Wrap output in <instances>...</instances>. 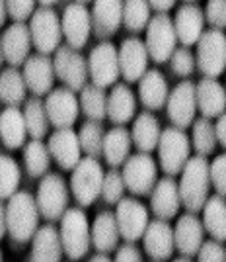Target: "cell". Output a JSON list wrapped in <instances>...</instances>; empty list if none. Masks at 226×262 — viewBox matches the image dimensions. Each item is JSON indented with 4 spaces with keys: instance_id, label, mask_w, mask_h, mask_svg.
I'll return each instance as SVG.
<instances>
[{
    "instance_id": "f546056e",
    "label": "cell",
    "mask_w": 226,
    "mask_h": 262,
    "mask_svg": "<svg viewBox=\"0 0 226 262\" xmlns=\"http://www.w3.org/2000/svg\"><path fill=\"white\" fill-rule=\"evenodd\" d=\"M121 231L113 211H99L92 223V247L102 252L117 251Z\"/></svg>"
},
{
    "instance_id": "9f6ffc18",
    "label": "cell",
    "mask_w": 226,
    "mask_h": 262,
    "mask_svg": "<svg viewBox=\"0 0 226 262\" xmlns=\"http://www.w3.org/2000/svg\"><path fill=\"white\" fill-rule=\"evenodd\" d=\"M183 2H195V0H183Z\"/></svg>"
},
{
    "instance_id": "52a82bcc",
    "label": "cell",
    "mask_w": 226,
    "mask_h": 262,
    "mask_svg": "<svg viewBox=\"0 0 226 262\" xmlns=\"http://www.w3.org/2000/svg\"><path fill=\"white\" fill-rule=\"evenodd\" d=\"M37 206L41 211V217L47 221H61L68 209V186L66 180L59 172H47L41 176V182L37 186Z\"/></svg>"
},
{
    "instance_id": "f907efd6",
    "label": "cell",
    "mask_w": 226,
    "mask_h": 262,
    "mask_svg": "<svg viewBox=\"0 0 226 262\" xmlns=\"http://www.w3.org/2000/svg\"><path fill=\"white\" fill-rule=\"evenodd\" d=\"M215 127H216V137H218V145H222L226 149V112L222 116H218Z\"/></svg>"
},
{
    "instance_id": "4dcf8cb0",
    "label": "cell",
    "mask_w": 226,
    "mask_h": 262,
    "mask_svg": "<svg viewBox=\"0 0 226 262\" xmlns=\"http://www.w3.org/2000/svg\"><path fill=\"white\" fill-rule=\"evenodd\" d=\"M137 112V98L135 92L127 84L117 82L113 84L108 98V118L115 125H125L135 118Z\"/></svg>"
},
{
    "instance_id": "7dc6e473",
    "label": "cell",
    "mask_w": 226,
    "mask_h": 262,
    "mask_svg": "<svg viewBox=\"0 0 226 262\" xmlns=\"http://www.w3.org/2000/svg\"><path fill=\"white\" fill-rule=\"evenodd\" d=\"M211 182L216 194L226 198V153L215 157L211 163Z\"/></svg>"
},
{
    "instance_id": "f5cc1de1",
    "label": "cell",
    "mask_w": 226,
    "mask_h": 262,
    "mask_svg": "<svg viewBox=\"0 0 226 262\" xmlns=\"http://www.w3.org/2000/svg\"><path fill=\"white\" fill-rule=\"evenodd\" d=\"M90 260L92 262H108V260H111V256H109V252L97 251L96 254H92V256H90Z\"/></svg>"
},
{
    "instance_id": "7a4b0ae2",
    "label": "cell",
    "mask_w": 226,
    "mask_h": 262,
    "mask_svg": "<svg viewBox=\"0 0 226 262\" xmlns=\"http://www.w3.org/2000/svg\"><path fill=\"white\" fill-rule=\"evenodd\" d=\"M211 163L207 157L197 155L191 157L182 170L180 180V194H182V206L187 211L199 213L203 211L205 204L211 192Z\"/></svg>"
},
{
    "instance_id": "816d5d0a",
    "label": "cell",
    "mask_w": 226,
    "mask_h": 262,
    "mask_svg": "<svg viewBox=\"0 0 226 262\" xmlns=\"http://www.w3.org/2000/svg\"><path fill=\"white\" fill-rule=\"evenodd\" d=\"M148 2H150L152 10L156 12H168L175 6V0H148Z\"/></svg>"
},
{
    "instance_id": "f1b7e54d",
    "label": "cell",
    "mask_w": 226,
    "mask_h": 262,
    "mask_svg": "<svg viewBox=\"0 0 226 262\" xmlns=\"http://www.w3.org/2000/svg\"><path fill=\"white\" fill-rule=\"evenodd\" d=\"M168 96L170 92H168L166 77L156 69H148L144 77L139 80V100L142 102V106L150 112L166 108Z\"/></svg>"
},
{
    "instance_id": "d4e9b609",
    "label": "cell",
    "mask_w": 226,
    "mask_h": 262,
    "mask_svg": "<svg viewBox=\"0 0 226 262\" xmlns=\"http://www.w3.org/2000/svg\"><path fill=\"white\" fill-rule=\"evenodd\" d=\"M123 2L125 0H94L92 26L97 39L113 37L123 24Z\"/></svg>"
},
{
    "instance_id": "277c9868",
    "label": "cell",
    "mask_w": 226,
    "mask_h": 262,
    "mask_svg": "<svg viewBox=\"0 0 226 262\" xmlns=\"http://www.w3.org/2000/svg\"><path fill=\"white\" fill-rule=\"evenodd\" d=\"M104 166L94 157H82L70 176V192L80 208H90L102 196L104 188Z\"/></svg>"
},
{
    "instance_id": "681fc988",
    "label": "cell",
    "mask_w": 226,
    "mask_h": 262,
    "mask_svg": "<svg viewBox=\"0 0 226 262\" xmlns=\"http://www.w3.org/2000/svg\"><path fill=\"white\" fill-rule=\"evenodd\" d=\"M115 260L117 262H140L142 260V252L140 249L137 247V243H129V241H125V245H121L117 247V251H115Z\"/></svg>"
},
{
    "instance_id": "8992f818",
    "label": "cell",
    "mask_w": 226,
    "mask_h": 262,
    "mask_svg": "<svg viewBox=\"0 0 226 262\" xmlns=\"http://www.w3.org/2000/svg\"><path fill=\"white\" fill-rule=\"evenodd\" d=\"M178 33L173 28L172 16H168V12H156V16H152L150 24L146 28V39L144 43L148 47L152 63L164 65L170 61L173 51L178 49Z\"/></svg>"
},
{
    "instance_id": "8d00e7d4",
    "label": "cell",
    "mask_w": 226,
    "mask_h": 262,
    "mask_svg": "<svg viewBox=\"0 0 226 262\" xmlns=\"http://www.w3.org/2000/svg\"><path fill=\"white\" fill-rule=\"evenodd\" d=\"M51 151L49 145H45L41 139H32L23 145V166L32 178L45 176L51 164Z\"/></svg>"
},
{
    "instance_id": "1f68e13d",
    "label": "cell",
    "mask_w": 226,
    "mask_h": 262,
    "mask_svg": "<svg viewBox=\"0 0 226 262\" xmlns=\"http://www.w3.org/2000/svg\"><path fill=\"white\" fill-rule=\"evenodd\" d=\"M133 145L142 151V153H152L154 149H158V143H160V123L154 118L152 112H140L139 116L133 121Z\"/></svg>"
},
{
    "instance_id": "484cf974",
    "label": "cell",
    "mask_w": 226,
    "mask_h": 262,
    "mask_svg": "<svg viewBox=\"0 0 226 262\" xmlns=\"http://www.w3.org/2000/svg\"><path fill=\"white\" fill-rule=\"evenodd\" d=\"M65 254L63 249V239H61V229H57L49 221L47 225L35 231L32 239V252L28 260L39 262H59Z\"/></svg>"
},
{
    "instance_id": "603a6c76",
    "label": "cell",
    "mask_w": 226,
    "mask_h": 262,
    "mask_svg": "<svg viewBox=\"0 0 226 262\" xmlns=\"http://www.w3.org/2000/svg\"><path fill=\"white\" fill-rule=\"evenodd\" d=\"M205 10H201L195 2H185L183 6L178 8L173 16V28L178 33V39L183 47L197 45L201 39L205 28Z\"/></svg>"
},
{
    "instance_id": "9c48e42d",
    "label": "cell",
    "mask_w": 226,
    "mask_h": 262,
    "mask_svg": "<svg viewBox=\"0 0 226 262\" xmlns=\"http://www.w3.org/2000/svg\"><path fill=\"white\" fill-rule=\"evenodd\" d=\"M197 69L203 77L218 78L226 71V33L211 28L197 41Z\"/></svg>"
},
{
    "instance_id": "bcb514c9",
    "label": "cell",
    "mask_w": 226,
    "mask_h": 262,
    "mask_svg": "<svg viewBox=\"0 0 226 262\" xmlns=\"http://www.w3.org/2000/svg\"><path fill=\"white\" fill-rule=\"evenodd\" d=\"M205 20L216 30L226 28V0H207Z\"/></svg>"
},
{
    "instance_id": "d6a6232c",
    "label": "cell",
    "mask_w": 226,
    "mask_h": 262,
    "mask_svg": "<svg viewBox=\"0 0 226 262\" xmlns=\"http://www.w3.org/2000/svg\"><path fill=\"white\" fill-rule=\"evenodd\" d=\"M133 147V135L125 125H115L106 133L104 141V159L109 166L117 168L131 157Z\"/></svg>"
},
{
    "instance_id": "836d02e7",
    "label": "cell",
    "mask_w": 226,
    "mask_h": 262,
    "mask_svg": "<svg viewBox=\"0 0 226 262\" xmlns=\"http://www.w3.org/2000/svg\"><path fill=\"white\" fill-rule=\"evenodd\" d=\"M205 231L216 241H226V198L220 194L209 196L203 208Z\"/></svg>"
},
{
    "instance_id": "7c38bea8",
    "label": "cell",
    "mask_w": 226,
    "mask_h": 262,
    "mask_svg": "<svg viewBox=\"0 0 226 262\" xmlns=\"http://www.w3.org/2000/svg\"><path fill=\"white\" fill-rule=\"evenodd\" d=\"M88 71H90V82H94L97 86L108 88L117 84L121 77L119 49L111 41L97 43L88 57Z\"/></svg>"
},
{
    "instance_id": "2e32d148",
    "label": "cell",
    "mask_w": 226,
    "mask_h": 262,
    "mask_svg": "<svg viewBox=\"0 0 226 262\" xmlns=\"http://www.w3.org/2000/svg\"><path fill=\"white\" fill-rule=\"evenodd\" d=\"M45 106H47V114H49V120L55 129L72 127L82 112L80 98H76V92L68 86L53 88L45 96Z\"/></svg>"
},
{
    "instance_id": "4316f807",
    "label": "cell",
    "mask_w": 226,
    "mask_h": 262,
    "mask_svg": "<svg viewBox=\"0 0 226 262\" xmlns=\"http://www.w3.org/2000/svg\"><path fill=\"white\" fill-rule=\"evenodd\" d=\"M28 135H30V131H28L23 110H20L18 106H6L2 110V116H0V139H2V145L6 149H10V151L23 149Z\"/></svg>"
},
{
    "instance_id": "b9f144b4",
    "label": "cell",
    "mask_w": 226,
    "mask_h": 262,
    "mask_svg": "<svg viewBox=\"0 0 226 262\" xmlns=\"http://www.w3.org/2000/svg\"><path fill=\"white\" fill-rule=\"evenodd\" d=\"M0 194H2V202L12 198L18 188H20V180H22V170L18 161L10 157V155L2 153L0 157Z\"/></svg>"
},
{
    "instance_id": "44dd1931",
    "label": "cell",
    "mask_w": 226,
    "mask_h": 262,
    "mask_svg": "<svg viewBox=\"0 0 226 262\" xmlns=\"http://www.w3.org/2000/svg\"><path fill=\"white\" fill-rule=\"evenodd\" d=\"M144 251L150 260L162 262L172 258L175 251V239H173V227L166 219H152L142 237Z\"/></svg>"
},
{
    "instance_id": "83f0119b",
    "label": "cell",
    "mask_w": 226,
    "mask_h": 262,
    "mask_svg": "<svg viewBox=\"0 0 226 262\" xmlns=\"http://www.w3.org/2000/svg\"><path fill=\"white\" fill-rule=\"evenodd\" d=\"M197 106L205 118H218L226 112V86L216 78L205 77L197 82Z\"/></svg>"
},
{
    "instance_id": "d590c367",
    "label": "cell",
    "mask_w": 226,
    "mask_h": 262,
    "mask_svg": "<svg viewBox=\"0 0 226 262\" xmlns=\"http://www.w3.org/2000/svg\"><path fill=\"white\" fill-rule=\"evenodd\" d=\"M23 116H26V123H28V131L32 139H43L49 133L51 127V120L47 114V106L41 100V96H32L26 100L23 104Z\"/></svg>"
},
{
    "instance_id": "db71d44e",
    "label": "cell",
    "mask_w": 226,
    "mask_h": 262,
    "mask_svg": "<svg viewBox=\"0 0 226 262\" xmlns=\"http://www.w3.org/2000/svg\"><path fill=\"white\" fill-rule=\"evenodd\" d=\"M37 2H39L41 6H49V8H51V6H53V4H57L59 0H37Z\"/></svg>"
},
{
    "instance_id": "9a60e30c",
    "label": "cell",
    "mask_w": 226,
    "mask_h": 262,
    "mask_svg": "<svg viewBox=\"0 0 226 262\" xmlns=\"http://www.w3.org/2000/svg\"><path fill=\"white\" fill-rule=\"evenodd\" d=\"M33 47L32 30L26 22H14L4 28L0 37V51L2 61L10 67H23Z\"/></svg>"
},
{
    "instance_id": "ee69618b",
    "label": "cell",
    "mask_w": 226,
    "mask_h": 262,
    "mask_svg": "<svg viewBox=\"0 0 226 262\" xmlns=\"http://www.w3.org/2000/svg\"><path fill=\"white\" fill-rule=\"evenodd\" d=\"M170 67H172L173 75H178V77L182 78H187L193 75L195 67H197V59H195V55L191 53V49L189 47H178L173 55L170 57Z\"/></svg>"
},
{
    "instance_id": "8fae6325",
    "label": "cell",
    "mask_w": 226,
    "mask_h": 262,
    "mask_svg": "<svg viewBox=\"0 0 226 262\" xmlns=\"http://www.w3.org/2000/svg\"><path fill=\"white\" fill-rule=\"evenodd\" d=\"M55 73L57 78L74 92H80L88 84L90 71H88V59H84L78 49L63 43L53 53Z\"/></svg>"
},
{
    "instance_id": "ffe728a7",
    "label": "cell",
    "mask_w": 226,
    "mask_h": 262,
    "mask_svg": "<svg viewBox=\"0 0 226 262\" xmlns=\"http://www.w3.org/2000/svg\"><path fill=\"white\" fill-rule=\"evenodd\" d=\"M23 78L26 84L30 88L33 96H47L53 90L55 78V63L49 55L45 53H35L30 55L28 61L23 63Z\"/></svg>"
},
{
    "instance_id": "74e56055",
    "label": "cell",
    "mask_w": 226,
    "mask_h": 262,
    "mask_svg": "<svg viewBox=\"0 0 226 262\" xmlns=\"http://www.w3.org/2000/svg\"><path fill=\"white\" fill-rule=\"evenodd\" d=\"M108 98L106 88L97 86L94 82H90L80 90V110L88 120H106L108 116Z\"/></svg>"
},
{
    "instance_id": "ac0fdd59",
    "label": "cell",
    "mask_w": 226,
    "mask_h": 262,
    "mask_svg": "<svg viewBox=\"0 0 226 262\" xmlns=\"http://www.w3.org/2000/svg\"><path fill=\"white\" fill-rule=\"evenodd\" d=\"M150 53L146 43L139 37H127L121 41L119 47V65H121V77L125 82H139L148 71Z\"/></svg>"
},
{
    "instance_id": "d6986e66",
    "label": "cell",
    "mask_w": 226,
    "mask_h": 262,
    "mask_svg": "<svg viewBox=\"0 0 226 262\" xmlns=\"http://www.w3.org/2000/svg\"><path fill=\"white\" fill-rule=\"evenodd\" d=\"M49 151L53 161L63 170H74V166L82 161V145L80 137L72 127H61L49 135Z\"/></svg>"
},
{
    "instance_id": "60d3db41",
    "label": "cell",
    "mask_w": 226,
    "mask_h": 262,
    "mask_svg": "<svg viewBox=\"0 0 226 262\" xmlns=\"http://www.w3.org/2000/svg\"><path fill=\"white\" fill-rule=\"evenodd\" d=\"M193 131H191V145L197 151V155H209L215 153L216 145H218V137H216V127L211 121V118H199L193 121Z\"/></svg>"
},
{
    "instance_id": "7402d4cb",
    "label": "cell",
    "mask_w": 226,
    "mask_h": 262,
    "mask_svg": "<svg viewBox=\"0 0 226 262\" xmlns=\"http://www.w3.org/2000/svg\"><path fill=\"white\" fill-rule=\"evenodd\" d=\"M182 208V194H180V182L173 180V176L166 174L158 178L150 194V209L158 219L170 221L178 215Z\"/></svg>"
},
{
    "instance_id": "3957f363",
    "label": "cell",
    "mask_w": 226,
    "mask_h": 262,
    "mask_svg": "<svg viewBox=\"0 0 226 262\" xmlns=\"http://www.w3.org/2000/svg\"><path fill=\"white\" fill-rule=\"evenodd\" d=\"M61 239L68 260L84 258L92 245V227L84 209L68 208L61 217Z\"/></svg>"
},
{
    "instance_id": "f35d334b",
    "label": "cell",
    "mask_w": 226,
    "mask_h": 262,
    "mask_svg": "<svg viewBox=\"0 0 226 262\" xmlns=\"http://www.w3.org/2000/svg\"><path fill=\"white\" fill-rule=\"evenodd\" d=\"M152 6L148 0H125L123 2V26L131 33L146 32L150 24Z\"/></svg>"
},
{
    "instance_id": "ab89813d",
    "label": "cell",
    "mask_w": 226,
    "mask_h": 262,
    "mask_svg": "<svg viewBox=\"0 0 226 262\" xmlns=\"http://www.w3.org/2000/svg\"><path fill=\"white\" fill-rule=\"evenodd\" d=\"M106 133L102 121L97 120H86L82 123V127L78 131L80 145H82V153L86 157L99 159L104 157V141H106Z\"/></svg>"
},
{
    "instance_id": "cb8c5ba5",
    "label": "cell",
    "mask_w": 226,
    "mask_h": 262,
    "mask_svg": "<svg viewBox=\"0 0 226 262\" xmlns=\"http://www.w3.org/2000/svg\"><path fill=\"white\" fill-rule=\"evenodd\" d=\"M205 233L207 231H205L203 219L197 217L193 211L183 213L173 227L175 251L182 254H189V256H197L205 241Z\"/></svg>"
},
{
    "instance_id": "5b68a950",
    "label": "cell",
    "mask_w": 226,
    "mask_h": 262,
    "mask_svg": "<svg viewBox=\"0 0 226 262\" xmlns=\"http://www.w3.org/2000/svg\"><path fill=\"white\" fill-rule=\"evenodd\" d=\"M191 139L187 137L185 129L170 125L162 129L160 143H158V161L160 168L170 176L182 174L183 166L191 159Z\"/></svg>"
},
{
    "instance_id": "4fadbf2b",
    "label": "cell",
    "mask_w": 226,
    "mask_h": 262,
    "mask_svg": "<svg viewBox=\"0 0 226 262\" xmlns=\"http://www.w3.org/2000/svg\"><path fill=\"white\" fill-rule=\"evenodd\" d=\"M197 110H199V106H197V84L191 80H182L168 96V104H166L168 120L172 121V125H175V127L187 129L193 125Z\"/></svg>"
},
{
    "instance_id": "c3c4849f",
    "label": "cell",
    "mask_w": 226,
    "mask_h": 262,
    "mask_svg": "<svg viewBox=\"0 0 226 262\" xmlns=\"http://www.w3.org/2000/svg\"><path fill=\"white\" fill-rule=\"evenodd\" d=\"M197 258L203 262H222L226 260V249L220 241L211 237L209 241H203L201 249L197 252Z\"/></svg>"
},
{
    "instance_id": "30bf717a",
    "label": "cell",
    "mask_w": 226,
    "mask_h": 262,
    "mask_svg": "<svg viewBox=\"0 0 226 262\" xmlns=\"http://www.w3.org/2000/svg\"><path fill=\"white\" fill-rule=\"evenodd\" d=\"M123 178L133 196H150L154 186L158 182V166L150 153L139 151L131 155L123 164Z\"/></svg>"
},
{
    "instance_id": "7bdbcfd3",
    "label": "cell",
    "mask_w": 226,
    "mask_h": 262,
    "mask_svg": "<svg viewBox=\"0 0 226 262\" xmlns=\"http://www.w3.org/2000/svg\"><path fill=\"white\" fill-rule=\"evenodd\" d=\"M125 190H127V184H125L123 172L111 166V170L106 172L104 188H102V200H104V204H108V206H117L119 202L123 200Z\"/></svg>"
},
{
    "instance_id": "6da1fadb",
    "label": "cell",
    "mask_w": 226,
    "mask_h": 262,
    "mask_svg": "<svg viewBox=\"0 0 226 262\" xmlns=\"http://www.w3.org/2000/svg\"><path fill=\"white\" fill-rule=\"evenodd\" d=\"M41 211L33 194L18 190L0 206V235L10 237L18 245H26L39 229Z\"/></svg>"
},
{
    "instance_id": "11a10c76",
    "label": "cell",
    "mask_w": 226,
    "mask_h": 262,
    "mask_svg": "<svg viewBox=\"0 0 226 262\" xmlns=\"http://www.w3.org/2000/svg\"><path fill=\"white\" fill-rule=\"evenodd\" d=\"M74 2H82V4H86V2H94V0H74Z\"/></svg>"
},
{
    "instance_id": "f6af8a7d",
    "label": "cell",
    "mask_w": 226,
    "mask_h": 262,
    "mask_svg": "<svg viewBox=\"0 0 226 262\" xmlns=\"http://www.w3.org/2000/svg\"><path fill=\"white\" fill-rule=\"evenodd\" d=\"M6 4L8 10V18H12L14 22H28L32 20L33 12L37 10L35 4L37 0H2Z\"/></svg>"
},
{
    "instance_id": "e0dca14e",
    "label": "cell",
    "mask_w": 226,
    "mask_h": 262,
    "mask_svg": "<svg viewBox=\"0 0 226 262\" xmlns=\"http://www.w3.org/2000/svg\"><path fill=\"white\" fill-rule=\"evenodd\" d=\"M61 22H63V35H65L66 43L78 51L82 47H86L90 33L94 32L92 12L86 8V4H82V2L68 4L61 16Z\"/></svg>"
},
{
    "instance_id": "ba28073f",
    "label": "cell",
    "mask_w": 226,
    "mask_h": 262,
    "mask_svg": "<svg viewBox=\"0 0 226 262\" xmlns=\"http://www.w3.org/2000/svg\"><path fill=\"white\" fill-rule=\"evenodd\" d=\"M33 47L37 53L51 55L63 45V22L59 14L49 6H39L30 20Z\"/></svg>"
},
{
    "instance_id": "e575fe53",
    "label": "cell",
    "mask_w": 226,
    "mask_h": 262,
    "mask_svg": "<svg viewBox=\"0 0 226 262\" xmlns=\"http://www.w3.org/2000/svg\"><path fill=\"white\" fill-rule=\"evenodd\" d=\"M30 88L26 84L23 73L18 67H8L0 75V98L6 106H20L26 104V92Z\"/></svg>"
},
{
    "instance_id": "5bb4252c",
    "label": "cell",
    "mask_w": 226,
    "mask_h": 262,
    "mask_svg": "<svg viewBox=\"0 0 226 262\" xmlns=\"http://www.w3.org/2000/svg\"><path fill=\"white\" fill-rule=\"evenodd\" d=\"M117 215L121 239L137 243L144 237V231L150 223V215L144 204H140L137 198H123L115 209Z\"/></svg>"
}]
</instances>
